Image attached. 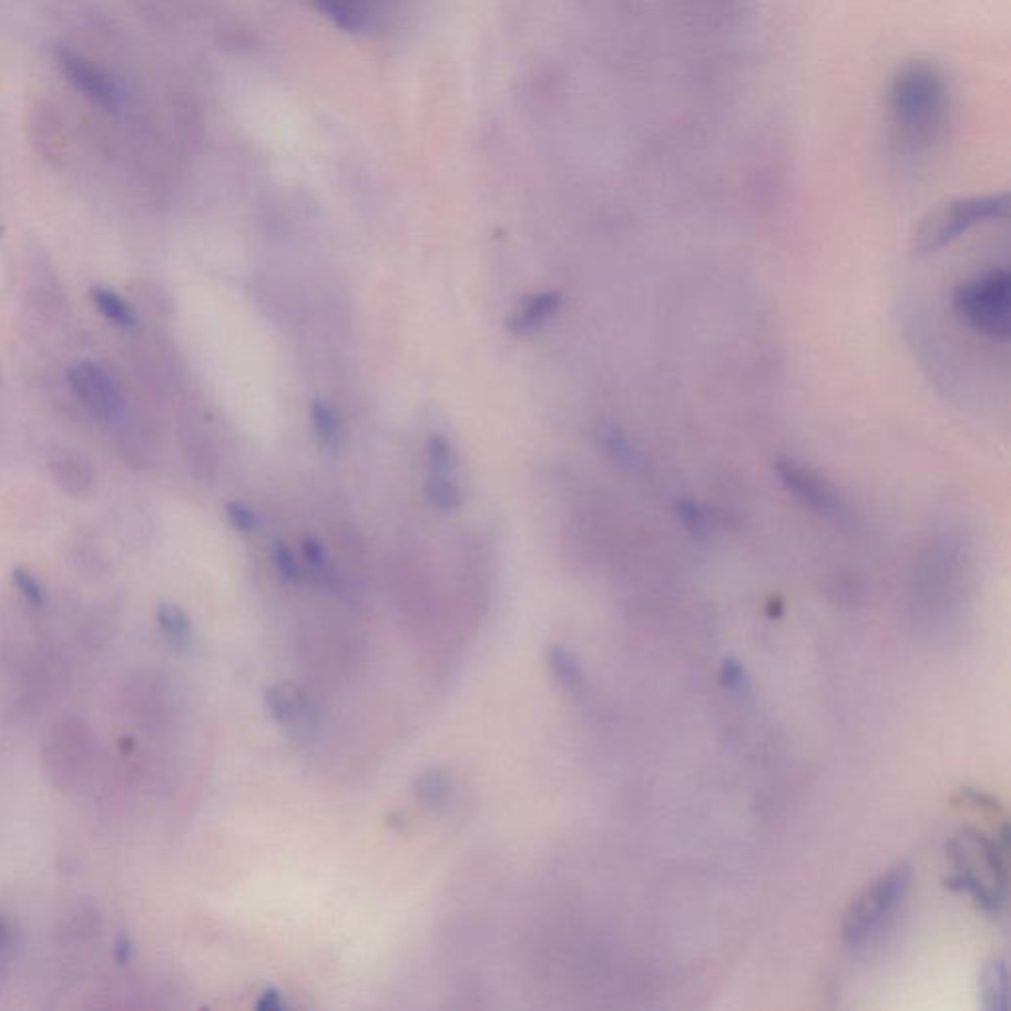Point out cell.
I'll return each mask as SVG.
<instances>
[{"instance_id": "obj_1", "label": "cell", "mask_w": 1011, "mask_h": 1011, "mask_svg": "<svg viewBox=\"0 0 1011 1011\" xmlns=\"http://www.w3.org/2000/svg\"><path fill=\"white\" fill-rule=\"evenodd\" d=\"M887 111L901 145H930L939 136L948 111L947 80L939 68L921 60L899 65L887 88Z\"/></svg>"}, {"instance_id": "obj_2", "label": "cell", "mask_w": 1011, "mask_h": 1011, "mask_svg": "<svg viewBox=\"0 0 1011 1011\" xmlns=\"http://www.w3.org/2000/svg\"><path fill=\"white\" fill-rule=\"evenodd\" d=\"M947 851L952 866L948 887L970 895L978 909L988 915H1002L1010 885L1008 826L995 838L978 830L958 831L948 841Z\"/></svg>"}, {"instance_id": "obj_3", "label": "cell", "mask_w": 1011, "mask_h": 1011, "mask_svg": "<svg viewBox=\"0 0 1011 1011\" xmlns=\"http://www.w3.org/2000/svg\"><path fill=\"white\" fill-rule=\"evenodd\" d=\"M911 866L899 864L867 885L851 901L841 922V935L848 947L866 948L881 939L903 907L911 889Z\"/></svg>"}, {"instance_id": "obj_4", "label": "cell", "mask_w": 1011, "mask_h": 1011, "mask_svg": "<svg viewBox=\"0 0 1011 1011\" xmlns=\"http://www.w3.org/2000/svg\"><path fill=\"white\" fill-rule=\"evenodd\" d=\"M1011 279L1008 269H990L972 279L962 280L954 290V310L990 340H1010Z\"/></svg>"}, {"instance_id": "obj_5", "label": "cell", "mask_w": 1011, "mask_h": 1011, "mask_svg": "<svg viewBox=\"0 0 1011 1011\" xmlns=\"http://www.w3.org/2000/svg\"><path fill=\"white\" fill-rule=\"evenodd\" d=\"M1010 212L1008 194H988L970 198L950 200L939 208L932 210L922 219L915 235V252L919 255L935 253L952 244L968 229L980 226L990 219H1000Z\"/></svg>"}, {"instance_id": "obj_6", "label": "cell", "mask_w": 1011, "mask_h": 1011, "mask_svg": "<svg viewBox=\"0 0 1011 1011\" xmlns=\"http://www.w3.org/2000/svg\"><path fill=\"white\" fill-rule=\"evenodd\" d=\"M775 472L783 482V487L793 494V497L803 502L808 510L816 514L826 515V518H840L844 515V502L836 494V490L830 487V482L818 477L816 472L806 469L803 464L795 461H777Z\"/></svg>"}, {"instance_id": "obj_7", "label": "cell", "mask_w": 1011, "mask_h": 1011, "mask_svg": "<svg viewBox=\"0 0 1011 1011\" xmlns=\"http://www.w3.org/2000/svg\"><path fill=\"white\" fill-rule=\"evenodd\" d=\"M58 63L65 80L72 83L73 90L80 91L85 100L93 101L98 108L108 111H115L119 108L118 85L103 68L68 48H62L58 52Z\"/></svg>"}, {"instance_id": "obj_8", "label": "cell", "mask_w": 1011, "mask_h": 1011, "mask_svg": "<svg viewBox=\"0 0 1011 1011\" xmlns=\"http://www.w3.org/2000/svg\"><path fill=\"white\" fill-rule=\"evenodd\" d=\"M265 707L273 722L289 729L297 737H313L320 727V717L315 704L297 686L279 684L265 692Z\"/></svg>"}, {"instance_id": "obj_9", "label": "cell", "mask_w": 1011, "mask_h": 1011, "mask_svg": "<svg viewBox=\"0 0 1011 1011\" xmlns=\"http://www.w3.org/2000/svg\"><path fill=\"white\" fill-rule=\"evenodd\" d=\"M70 386L75 396L82 399L83 406L90 407L93 413L100 417H111L121 406L119 389L108 371L91 361L75 364L70 374Z\"/></svg>"}, {"instance_id": "obj_10", "label": "cell", "mask_w": 1011, "mask_h": 1011, "mask_svg": "<svg viewBox=\"0 0 1011 1011\" xmlns=\"http://www.w3.org/2000/svg\"><path fill=\"white\" fill-rule=\"evenodd\" d=\"M560 307V290H543L533 297H528L522 303V307L508 318V330L518 336L533 335L558 315Z\"/></svg>"}, {"instance_id": "obj_11", "label": "cell", "mask_w": 1011, "mask_h": 1011, "mask_svg": "<svg viewBox=\"0 0 1011 1011\" xmlns=\"http://www.w3.org/2000/svg\"><path fill=\"white\" fill-rule=\"evenodd\" d=\"M980 993H982V1008L988 1011L1008 1010V962L1003 958H993L980 976Z\"/></svg>"}, {"instance_id": "obj_12", "label": "cell", "mask_w": 1011, "mask_h": 1011, "mask_svg": "<svg viewBox=\"0 0 1011 1011\" xmlns=\"http://www.w3.org/2000/svg\"><path fill=\"white\" fill-rule=\"evenodd\" d=\"M551 672L558 677L561 686L575 697L588 695V676L579 660L563 646H553L550 651Z\"/></svg>"}, {"instance_id": "obj_13", "label": "cell", "mask_w": 1011, "mask_h": 1011, "mask_svg": "<svg viewBox=\"0 0 1011 1011\" xmlns=\"http://www.w3.org/2000/svg\"><path fill=\"white\" fill-rule=\"evenodd\" d=\"M425 494L429 502L442 512H452L461 508V488L452 474H429L425 484Z\"/></svg>"}, {"instance_id": "obj_14", "label": "cell", "mask_w": 1011, "mask_h": 1011, "mask_svg": "<svg viewBox=\"0 0 1011 1011\" xmlns=\"http://www.w3.org/2000/svg\"><path fill=\"white\" fill-rule=\"evenodd\" d=\"M416 793L429 806H442L449 803L452 793L451 777L441 768L425 770L416 780Z\"/></svg>"}, {"instance_id": "obj_15", "label": "cell", "mask_w": 1011, "mask_h": 1011, "mask_svg": "<svg viewBox=\"0 0 1011 1011\" xmlns=\"http://www.w3.org/2000/svg\"><path fill=\"white\" fill-rule=\"evenodd\" d=\"M310 419H313V427H315V435L318 442L323 447H336L338 442V437H340V425H338V416H336L335 407L326 401H320L316 399L313 407H310Z\"/></svg>"}, {"instance_id": "obj_16", "label": "cell", "mask_w": 1011, "mask_h": 1011, "mask_svg": "<svg viewBox=\"0 0 1011 1011\" xmlns=\"http://www.w3.org/2000/svg\"><path fill=\"white\" fill-rule=\"evenodd\" d=\"M91 300L93 305L98 307L101 315L118 323V325L129 326L135 323V315L131 307L126 305L123 298L119 297L115 290L103 289V287H95L91 289Z\"/></svg>"}, {"instance_id": "obj_17", "label": "cell", "mask_w": 1011, "mask_h": 1011, "mask_svg": "<svg viewBox=\"0 0 1011 1011\" xmlns=\"http://www.w3.org/2000/svg\"><path fill=\"white\" fill-rule=\"evenodd\" d=\"M305 560H307L310 579L326 589L336 588L335 565L328 560L325 548L316 540L305 542Z\"/></svg>"}, {"instance_id": "obj_18", "label": "cell", "mask_w": 1011, "mask_h": 1011, "mask_svg": "<svg viewBox=\"0 0 1011 1011\" xmlns=\"http://www.w3.org/2000/svg\"><path fill=\"white\" fill-rule=\"evenodd\" d=\"M159 621H161V626H163L164 634L171 639L172 644H176V646H186V644H188V616L182 613L178 606H161V611H159Z\"/></svg>"}, {"instance_id": "obj_19", "label": "cell", "mask_w": 1011, "mask_h": 1011, "mask_svg": "<svg viewBox=\"0 0 1011 1011\" xmlns=\"http://www.w3.org/2000/svg\"><path fill=\"white\" fill-rule=\"evenodd\" d=\"M427 457H429V474H452L455 472V451L451 442L447 441L442 435H433L429 439L427 447Z\"/></svg>"}, {"instance_id": "obj_20", "label": "cell", "mask_w": 1011, "mask_h": 1011, "mask_svg": "<svg viewBox=\"0 0 1011 1011\" xmlns=\"http://www.w3.org/2000/svg\"><path fill=\"white\" fill-rule=\"evenodd\" d=\"M273 563L280 573V578L298 583L305 579V568L295 558V553L285 543H275L273 548Z\"/></svg>"}, {"instance_id": "obj_21", "label": "cell", "mask_w": 1011, "mask_h": 1011, "mask_svg": "<svg viewBox=\"0 0 1011 1011\" xmlns=\"http://www.w3.org/2000/svg\"><path fill=\"white\" fill-rule=\"evenodd\" d=\"M226 515L229 520V524L234 525L237 532L242 533H252L257 530V515L253 512L249 506L242 504V502H229L226 506Z\"/></svg>"}, {"instance_id": "obj_22", "label": "cell", "mask_w": 1011, "mask_h": 1011, "mask_svg": "<svg viewBox=\"0 0 1011 1011\" xmlns=\"http://www.w3.org/2000/svg\"><path fill=\"white\" fill-rule=\"evenodd\" d=\"M723 686L732 692H747L749 690V676L747 670L741 664L739 660H725L722 666Z\"/></svg>"}, {"instance_id": "obj_23", "label": "cell", "mask_w": 1011, "mask_h": 1011, "mask_svg": "<svg viewBox=\"0 0 1011 1011\" xmlns=\"http://www.w3.org/2000/svg\"><path fill=\"white\" fill-rule=\"evenodd\" d=\"M14 583L20 589V593L27 596L28 603L40 606L44 603V591L40 588L34 575H30L27 569H17L14 571Z\"/></svg>"}, {"instance_id": "obj_24", "label": "cell", "mask_w": 1011, "mask_h": 1011, "mask_svg": "<svg viewBox=\"0 0 1011 1011\" xmlns=\"http://www.w3.org/2000/svg\"><path fill=\"white\" fill-rule=\"evenodd\" d=\"M257 1005H259L262 1010H283V1005H285V1003H283V993H280L279 990H275V988H269L267 992H263L262 995H259V1003H257Z\"/></svg>"}]
</instances>
